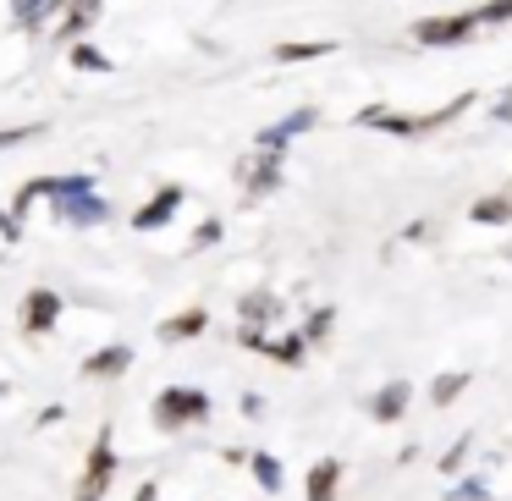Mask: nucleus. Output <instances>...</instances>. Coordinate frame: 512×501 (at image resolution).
Wrapping results in <instances>:
<instances>
[{
  "mask_svg": "<svg viewBox=\"0 0 512 501\" xmlns=\"http://www.w3.org/2000/svg\"><path fill=\"white\" fill-rule=\"evenodd\" d=\"M468 28H474L468 17H435V23H424V28H419V39H424V45H457V39H463Z\"/></svg>",
  "mask_w": 512,
  "mask_h": 501,
  "instance_id": "20e7f679",
  "label": "nucleus"
},
{
  "mask_svg": "<svg viewBox=\"0 0 512 501\" xmlns=\"http://www.w3.org/2000/svg\"><path fill=\"white\" fill-rule=\"evenodd\" d=\"M39 133V127H17V133H0V149H6V144H23V138H34Z\"/></svg>",
  "mask_w": 512,
  "mask_h": 501,
  "instance_id": "a211bd4d",
  "label": "nucleus"
},
{
  "mask_svg": "<svg viewBox=\"0 0 512 501\" xmlns=\"http://www.w3.org/2000/svg\"><path fill=\"white\" fill-rule=\"evenodd\" d=\"M276 182H281V166H276V160H259V166H254V188L265 193V188H276Z\"/></svg>",
  "mask_w": 512,
  "mask_h": 501,
  "instance_id": "4468645a",
  "label": "nucleus"
},
{
  "mask_svg": "<svg viewBox=\"0 0 512 501\" xmlns=\"http://www.w3.org/2000/svg\"><path fill=\"white\" fill-rule=\"evenodd\" d=\"M463 386H468V375H441V380L430 386V397H435V402H452Z\"/></svg>",
  "mask_w": 512,
  "mask_h": 501,
  "instance_id": "ddd939ff",
  "label": "nucleus"
},
{
  "mask_svg": "<svg viewBox=\"0 0 512 501\" xmlns=\"http://www.w3.org/2000/svg\"><path fill=\"white\" fill-rule=\"evenodd\" d=\"M177 204H182V188H166L155 204H144V210H138V226H144V232H155V226L166 221L171 210H177Z\"/></svg>",
  "mask_w": 512,
  "mask_h": 501,
  "instance_id": "0eeeda50",
  "label": "nucleus"
},
{
  "mask_svg": "<svg viewBox=\"0 0 512 501\" xmlns=\"http://www.w3.org/2000/svg\"><path fill=\"white\" fill-rule=\"evenodd\" d=\"M309 122H314V116H309V111H298V116H287V122H281V127H265V133H259V144H265V149H281V138L303 133V127H309Z\"/></svg>",
  "mask_w": 512,
  "mask_h": 501,
  "instance_id": "1a4fd4ad",
  "label": "nucleus"
},
{
  "mask_svg": "<svg viewBox=\"0 0 512 501\" xmlns=\"http://www.w3.org/2000/svg\"><path fill=\"white\" fill-rule=\"evenodd\" d=\"M402 408H408V386H402V380H391V386L375 397V419H397Z\"/></svg>",
  "mask_w": 512,
  "mask_h": 501,
  "instance_id": "6e6552de",
  "label": "nucleus"
},
{
  "mask_svg": "<svg viewBox=\"0 0 512 501\" xmlns=\"http://www.w3.org/2000/svg\"><path fill=\"white\" fill-rule=\"evenodd\" d=\"M254 474H259V485H270V490L281 485V463H270V457H254Z\"/></svg>",
  "mask_w": 512,
  "mask_h": 501,
  "instance_id": "2eb2a0df",
  "label": "nucleus"
},
{
  "mask_svg": "<svg viewBox=\"0 0 512 501\" xmlns=\"http://www.w3.org/2000/svg\"><path fill=\"white\" fill-rule=\"evenodd\" d=\"M204 331V314L199 309H193V314H182V320H171L166 325V336H171V342H177V336H199Z\"/></svg>",
  "mask_w": 512,
  "mask_h": 501,
  "instance_id": "f8f14e48",
  "label": "nucleus"
},
{
  "mask_svg": "<svg viewBox=\"0 0 512 501\" xmlns=\"http://www.w3.org/2000/svg\"><path fill=\"white\" fill-rule=\"evenodd\" d=\"M507 215H512L507 199H479V204H474V221H485V226H501Z\"/></svg>",
  "mask_w": 512,
  "mask_h": 501,
  "instance_id": "9d476101",
  "label": "nucleus"
},
{
  "mask_svg": "<svg viewBox=\"0 0 512 501\" xmlns=\"http://www.w3.org/2000/svg\"><path fill=\"white\" fill-rule=\"evenodd\" d=\"M127 364H133V353H127V347H105V353H94L89 364H83V375H94V380H100V375H122Z\"/></svg>",
  "mask_w": 512,
  "mask_h": 501,
  "instance_id": "39448f33",
  "label": "nucleus"
},
{
  "mask_svg": "<svg viewBox=\"0 0 512 501\" xmlns=\"http://www.w3.org/2000/svg\"><path fill=\"white\" fill-rule=\"evenodd\" d=\"M336 479H342V463L325 457V463L309 474V501H336Z\"/></svg>",
  "mask_w": 512,
  "mask_h": 501,
  "instance_id": "423d86ee",
  "label": "nucleus"
},
{
  "mask_svg": "<svg viewBox=\"0 0 512 501\" xmlns=\"http://www.w3.org/2000/svg\"><path fill=\"white\" fill-rule=\"evenodd\" d=\"M39 6H45V0H12V12L23 17V23H34V17H39Z\"/></svg>",
  "mask_w": 512,
  "mask_h": 501,
  "instance_id": "f3484780",
  "label": "nucleus"
},
{
  "mask_svg": "<svg viewBox=\"0 0 512 501\" xmlns=\"http://www.w3.org/2000/svg\"><path fill=\"white\" fill-rule=\"evenodd\" d=\"M111 468H116V457H111V446L100 441L89 457V474H83V485H78V501H100L105 485H111Z\"/></svg>",
  "mask_w": 512,
  "mask_h": 501,
  "instance_id": "f03ea898",
  "label": "nucleus"
},
{
  "mask_svg": "<svg viewBox=\"0 0 512 501\" xmlns=\"http://www.w3.org/2000/svg\"><path fill=\"white\" fill-rule=\"evenodd\" d=\"M67 6H72V12L61 17V34H72V28H83V23H89V17H94V12H100L94 0H67Z\"/></svg>",
  "mask_w": 512,
  "mask_h": 501,
  "instance_id": "9b49d317",
  "label": "nucleus"
},
{
  "mask_svg": "<svg viewBox=\"0 0 512 501\" xmlns=\"http://www.w3.org/2000/svg\"><path fill=\"white\" fill-rule=\"evenodd\" d=\"M56 314H61V298H56V292H45V287H39V292H28V303H23V325H28V331H50V325H56Z\"/></svg>",
  "mask_w": 512,
  "mask_h": 501,
  "instance_id": "7ed1b4c3",
  "label": "nucleus"
},
{
  "mask_svg": "<svg viewBox=\"0 0 512 501\" xmlns=\"http://www.w3.org/2000/svg\"><path fill=\"white\" fill-rule=\"evenodd\" d=\"M210 413V402H204V391H188V386H171L166 397H160L155 419L166 424V430H182L188 419H204Z\"/></svg>",
  "mask_w": 512,
  "mask_h": 501,
  "instance_id": "f257e3e1",
  "label": "nucleus"
},
{
  "mask_svg": "<svg viewBox=\"0 0 512 501\" xmlns=\"http://www.w3.org/2000/svg\"><path fill=\"white\" fill-rule=\"evenodd\" d=\"M331 45H287V50H276L281 61H309V56H325Z\"/></svg>",
  "mask_w": 512,
  "mask_h": 501,
  "instance_id": "dca6fc26",
  "label": "nucleus"
},
{
  "mask_svg": "<svg viewBox=\"0 0 512 501\" xmlns=\"http://www.w3.org/2000/svg\"><path fill=\"white\" fill-rule=\"evenodd\" d=\"M507 6H512V0H507Z\"/></svg>",
  "mask_w": 512,
  "mask_h": 501,
  "instance_id": "aec40b11",
  "label": "nucleus"
},
{
  "mask_svg": "<svg viewBox=\"0 0 512 501\" xmlns=\"http://www.w3.org/2000/svg\"><path fill=\"white\" fill-rule=\"evenodd\" d=\"M72 61H78V67H83V72H94V67H105V61H100V56H94V50H78V56H72Z\"/></svg>",
  "mask_w": 512,
  "mask_h": 501,
  "instance_id": "6ab92c4d",
  "label": "nucleus"
}]
</instances>
